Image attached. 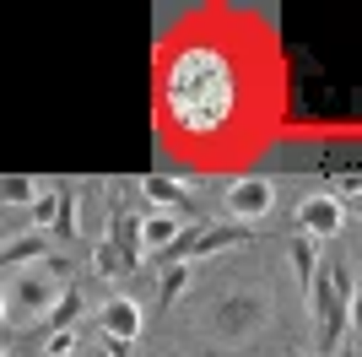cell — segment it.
Here are the masks:
<instances>
[{"label": "cell", "instance_id": "cell-4", "mask_svg": "<svg viewBox=\"0 0 362 357\" xmlns=\"http://www.w3.org/2000/svg\"><path fill=\"white\" fill-rule=\"evenodd\" d=\"M222 211L233 217V222H265L276 211V184L265 174H243V178H233L222 190Z\"/></svg>", "mask_w": 362, "mask_h": 357}, {"label": "cell", "instance_id": "cell-14", "mask_svg": "<svg viewBox=\"0 0 362 357\" xmlns=\"http://www.w3.org/2000/svg\"><path fill=\"white\" fill-rule=\"evenodd\" d=\"M184 287H189V266H163V282H157V303L168 309V303H173Z\"/></svg>", "mask_w": 362, "mask_h": 357}, {"label": "cell", "instance_id": "cell-11", "mask_svg": "<svg viewBox=\"0 0 362 357\" xmlns=\"http://www.w3.org/2000/svg\"><path fill=\"white\" fill-rule=\"evenodd\" d=\"M38 195H44V184L28 178V174H6L0 178V200H6V206H33Z\"/></svg>", "mask_w": 362, "mask_h": 357}, {"label": "cell", "instance_id": "cell-25", "mask_svg": "<svg viewBox=\"0 0 362 357\" xmlns=\"http://www.w3.org/2000/svg\"><path fill=\"white\" fill-rule=\"evenodd\" d=\"M341 357H351V352H341Z\"/></svg>", "mask_w": 362, "mask_h": 357}, {"label": "cell", "instance_id": "cell-12", "mask_svg": "<svg viewBox=\"0 0 362 357\" xmlns=\"http://www.w3.org/2000/svg\"><path fill=\"white\" fill-rule=\"evenodd\" d=\"M287 254H292V271H298L303 293H308V282H314V266H319V244H314V238H292Z\"/></svg>", "mask_w": 362, "mask_h": 357}, {"label": "cell", "instance_id": "cell-24", "mask_svg": "<svg viewBox=\"0 0 362 357\" xmlns=\"http://www.w3.org/2000/svg\"><path fill=\"white\" fill-rule=\"evenodd\" d=\"M298 357H314V352H298Z\"/></svg>", "mask_w": 362, "mask_h": 357}, {"label": "cell", "instance_id": "cell-17", "mask_svg": "<svg viewBox=\"0 0 362 357\" xmlns=\"http://www.w3.org/2000/svg\"><path fill=\"white\" fill-rule=\"evenodd\" d=\"M92 271H98V276H119L124 271V260H119V249H114V244H98V249H92Z\"/></svg>", "mask_w": 362, "mask_h": 357}, {"label": "cell", "instance_id": "cell-7", "mask_svg": "<svg viewBox=\"0 0 362 357\" xmlns=\"http://www.w3.org/2000/svg\"><path fill=\"white\" fill-rule=\"evenodd\" d=\"M136 190L151 200V211H173V217H179V206L189 200V190H184L179 178H168V174H146V178L136 184Z\"/></svg>", "mask_w": 362, "mask_h": 357}, {"label": "cell", "instance_id": "cell-9", "mask_svg": "<svg viewBox=\"0 0 362 357\" xmlns=\"http://www.w3.org/2000/svg\"><path fill=\"white\" fill-rule=\"evenodd\" d=\"M108 244L119 249L124 271H136L141 260H146V249H141V222H136V217H119V222H114V238H108Z\"/></svg>", "mask_w": 362, "mask_h": 357}, {"label": "cell", "instance_id": "cell-2", "mask_svg": "<svg viewBox=\"0 0 362 357\" xmlns=\"http://www.w3.org/2000/svg\"><path fill=\"white\" fill-rule=\"evenodd\" d=\"M271 319V298L259 293V287H233V293L216 303V314H211V325H216V336L222 341H249L259 325Z\"/></svg>", "mask_w": 362, "mask_h": 357}, {"label": "cell", "instance_id": "cell-5", "mask_svg": "<svg viewBox=\"0 0 362 357\" xmlns=\"http://www.w3.org/2000/svg\"><path fill=\"white\" fill-rule=\"evenodd\" d=\"M298 227H303V238L325 244V238H335L341 227H346V206H341L335 195H308V200L298 206Z\"/></svg>", "mask_w": 362, "mask_h": 357}, {"label": "cell", "instance_id": "cell-20", "mask_svg": "<svg viewBox=\"0 0 362 357\" xmlns=\"http://www.w3.org/2000/svg\"><path fill=\"white\" fill-rule=\"evenodd\" d=\"M341 206H346V211H351V217H362V184H357V190H351V195H346V200H341Z\"/></svg>", "mask_w": 362, "mask_h": 357}, {"label": "cell", "instance_id": "cell-15", "mask_svg": "<svg viewBox=\"0 0 362 357\" xmlns=\"http://www.w3.org/2000/svg\"><path fill=\"white\" fill-rule=\"evenodd\" d=\"M28 211H33V233H49V227H54V211H60V190H44Z\"/></svg>", "mask_w": 362, "mask_h": 357}, {"label": "cell", "instance_id": "cell-8", "mask_svg": "<svg viewBox=\"0 0 362 357\" xmlns=\"http://www.w3.org/2000/svg\"><path fill=\"white\" fill-rule=\"evenodd\" d=\"M179 233H184V222L173 211H146V217H141V249L146 254H163Z\"/></svg>", "mask_w": 362, "mask_h": 357}, {"label": "cell", "instance_id": "cell-19", "mask_svg": "<svg viewBox=\"0 0 362 357\" xmlns=\"http://www.w3.org/2000/svg\"><path fill=\"white\" fill-rule=\"evenodd\" d=\"M346 319H351V325L362 330V287H357V293H351V303H346Z\"/></svg>", "mask_w": 362, "mask_h": 357}, {"label": "cell", "instance_id": "cell-3", "mask_svg": "<svg viewBox=\"0 0 362 357\" xmlns=\"http://www.w3.org/2000/svg\"><path fill=\"white\" fill-rule=\"evenodd\" d=\"M308 293H314V314H319V325H325V346H335L341 330H346V303H351L357 287H351V276L341 266H330L308 282Z\"/></svg>", "mask_w": 362, "mask_h": 357}, {"label": "cell", "instance_id": "cell-22", "mask_svg": "<svg viewBox=\"0 0 362 357\" xmlns=\"http://www.w3.org/2000/svg\"><path fill=\"white\" fill-rule=\"evenodd\" d=\"M92 357H108V352H103V346H98V352H92Z\"/></svg>", "mask_w": 362, "mask_h": 357}, {"label": "cell", "instance_id": "cell-16", "mask_svg": "<svg viewBox=\"0 0 362 357\" xmlns=\"http://www.w3.org/2000/svg\"><path fill=\"white\" fill-rule=\"evenodd\" d=\"M76 314H81V293H76V287H65V298L54 303V314H49L44 325H49V330H71Z\"/></svg>", "mask_w": 362, "mask_h": 357}, {"label": "cell", "instance_id": "cell-6", "mask_svg": "<svg viewBox=\"0 0 362 357\" xmlns=\"http://www.w3.org/2000/svg\"><path fill=\"white\" fill-rule=\"evenodd\" d=\"M98 330H103V341H136L141 336V303L114 293L103 309H98Z\"/></svg>", "mask_w": 362, "mask_h": 357}, {"label": "cell", "instance_id": "cell-23", "mask_svg": "<svg viewBox=\"0 0 362 357\" xmlns=\"http://www.w3.org/2000/svg\"><path fill=\"white\" fill-rule=\"evenodd\" d=\"M0 244H6V227H0Z\"/></svg>", "mask_w": 362, "mask_h": 357}, {"label": "cell", "instance_id": "cell-10", "mask_svg": "<svg viewBox=\"0 0 362 357\" xmlns=\"http://www.w3.org/2000/svg\"><path fill=\"white\" fill-rule=\"evenodd\" d=\"M44 249H49L44 233H22V238H11V244L0 249V266H33V260H44Z\"/></svg>", "mask_w": 362, "mask_h": 357}, {"label": "cell", "instance_id": "cell-13", "mask_svg": "<svg viewBox=\"0 0 362 357\" xmlns=\"http://www.w3.org/2000/svg\"><path fill=\"white\" fill-rule=\"evenodd\" d=\"M54 233L60 238H81V200L71 190H60V211H54Z\"/></svg>", "mask_w": 362, "mask_h": 357}, {"label": "cell", "instance_id": "cell-1", "mask_svg": "<svg viewBox=\"0 0 362 357\" xmlns=\"http://www.w3.org/2000/svg\"><path fill=\"white\" fill-rule=\"evenodd\" d=\"M0 293H6V314H11L16 325H44L49 314H54V303L65 298V266L60 260H33Z\"/></svg>", "mask_w": 362, "mask_h": 357}, {"label": "cell", "instance_id": "cell-26", "mask_svg": "<svg viewBox=\"0 0 362 357\" xmlns=\"http://www.w3.org/2000/svg\"><path fill=\"white\" fill-rule=\"evenodd\" d=\"M0 357H6V352H0Z\"/></svg>", "mask_w": 362, "mask_h": 357}, {"label": "cell", "instance_id": "cell-18", "mask_svg": "<svg viewBox=\"0 0 362 357\" xmlns=\"http://www.w3.org/2000/svg\"><path fill=\"white\" fill-rule=\"evenodd\" d=\"M49 357H71L76 352V330H49V346H44Z\"/></svg>", "mask_w": 362, "mask_h": 357}, {"label": "cell", "instance_id": "cell-21", "mask_svg": "<svg viewBox=\"0 0 362 357\" xmlns=\"http://www.w3.org/2000/svg\"><path fill=\"white\" fill-rule=\"evenodd\" d=\"M0 325H6V293H0Z\"/></svg>", "mask_w": 362, "mask_h": 357}]
</instances>
